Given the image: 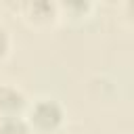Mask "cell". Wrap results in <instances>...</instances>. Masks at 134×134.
<instances>
[{
  "label": "cell",
  "instance_id": "5b68a950",
  "mask_svg": "<svg viewBox=\"0 0 134 134\" xmlns=\"http://www.w3.org/2000/svg\"><path fill=\"white\" fill-rule=\"evenodd\" d=\"M0 134H34L27 119L21 115H2L0 117Z\"/></svg>",
  "mask_w": 134,
  "mask_h": 134
},
{
  "label": "cell",
  "instance_id": "52a82bcc",
  "mask_svg": "<svg viewBox=\"0 0 134 134\" xmlns=\"http://www.w3.org/2000/svg\"><path fill=\"white\" fill-rule=\"evenodd\" d=\"M8 50H10V36L4 27H0V61L8 54Z\"/></svg>",
  "mask_w": 134,
  "mask_h": 134
},
{
  "label": "cell",
  "instance_id": "8992f818",
  "mask_svg": "<svg viewBox=\"0 0 134 134\" xmlns=\"http://www.w3.org/2000/svg\"><path fill=\"white\" fill-rule=\"evenodd\" d=\"M121 17L126 23L134 25V0H121Z\"/></svg>",
  "mask_w": 134,
  "mask_h": 134
},
{
  "label": "cell",
  "instance_id": "7a4b0ae2",
  "mask_svg": "<svg viewBox=\"0 0 134 134\" xmlns=\"http://www.w3.org/2000/svg\"><path fill=\"white\" fill-rule=\"evenodd\" d=\"M19 13L29 25H50L59 17V4L57 0H21Z\"/></svg>",
  "mask_w": 134,
  "mask_h": 134
},
{
  "label": "cell",
  "instance_id": "277c9868",
  "mask_svg": "<svg viewBox=\"0 0 134 134\" xmlns=\"http://www.w3.org/2000/svg\"><path fill=\"white\" fill-rule=\"evenodd\" d=\"M59 15L71 17V19H84L92 13L94 0H57Z\"/></svg>",
  "mask_w": 134,
  "mask_h": 134
},
{
  "label": "cell",
  "instance_id": "6da1fadb",
  "mask_svg": "<svg viewBox=\"0 0 134 134\" xmlns=\"http://www.w3.org/2000/svg\"><path fill=\"white\" fill-rule=\"evenodd\" d=\"M27 124L31 132L38 134H52L65 121V109L54 98H38L27 107Z\"/></svg>",
  "mask_w": 134,
  "mask_h": 134
},
{
  "label": "cell",
  "instance_id": "3957f363",
  "mask_svg": "<svg viewBox=\"0 0 134 134\" xmlns=\"http://www.w3.org/2000/svg\"><path fill=\"white\" fill-rule=\"evenodd\" d=\"M27 96L25 92L10 84V82H2L0 84V117L2 115H21L23 111H27Z\"/></svg>",
  "mask_w": 134,
  "mask_h": 134
}]
</instances>
